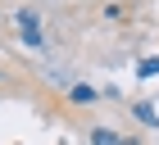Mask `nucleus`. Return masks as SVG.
<instances>
[{
	"mask_svg": "<svg viewBox=\"0 0 159 145\" xmlns=\"http://www.w3.org/2000/svg\"><path fill=\"white\" fill-rule=\"evenodd\" d=\"M91 145H136V141H132V136L109 132V127H96V132H91Z\"/></svg>",
	"mask_w": 159,
	"mask_h": 145,
	"instance_id": "nucleus-2",
	"label": "nucleus"
},
{
	"mask_svg": "<svg viewBox=\"0 0 159 145\" xmlns=\"http://www.w3.org/2000/svg\"><path fill=\"white\" fill-rule=\"evenodd\" d=\"M91 100H96L91 86H73V104H91Z\"/></svg>",
	"mask_w": 159,
	"mask_h": 145,
	"instance_id": "nucleus-3",
	"label": "nucleus"
},
{
	"mask_svg": "<svg viewBox=\"0 0 159 145\" xmlns=\"http://www.w3.org/2000/svg\"><path fill=\"white\" fill-rule=\"evenodd\" d=\"M18 32H23V41L27 46H41V23H37V14H18Z\"/></svg>",
	"mask_w": 159,
	"mask_h": 145,
	"instance_id": "nucleus-1",
	"label": "nucleus"
}]
</instances>
